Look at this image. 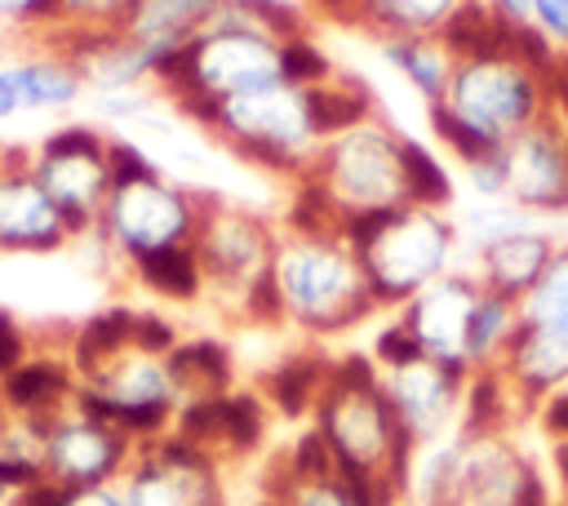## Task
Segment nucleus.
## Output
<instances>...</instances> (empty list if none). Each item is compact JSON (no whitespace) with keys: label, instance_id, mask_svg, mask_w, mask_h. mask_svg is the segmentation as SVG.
I'll use <instances>...</instances> for the list:
<instances>
[{"label":"nucleus","instance_id":"1","mask_svg":"<svg viewBox=\"0 0 568 506\" xmlns=\"http://www.w3.org/2000/svg\"><path fill=\"white\" fill-rule=\"evenodd\" d=\"M555 111V75L528 67L510 44L466 53L439 102L426 107L435 142L457 160L515 142L528 124Z\"/></svg>","mask_w":568,"mask_h":506},{"label":"nucleus","instance_id":"2","mask_svg":"<svg viewBox=\"0 0 568 506\" xmlns=\"http://www.w3.org/2000/svg\"><path fill=\"white\" fill-rule=\"evenodd\" d=\"M271 293L280 328L302 333L306 342L346 337L373 315H382L346 231L280 226L271 257Z\"/></svg>","mask_w":568,"mask_h":506},{"label":"nucleus","instance_id":"3","mask_svg":"<svg viewBox=\"0 0 568 506\" xmlns=\"http://www.w3.org/2000/svg\"><path fill=\"white\" fill-rule=\"evenodd\" d=\"M311 426L333 453V466L346 479L373 484L386 479L408 493L417 444L404 435L386 391L382 368L364 351H346L328 364V382L311 408Z\"/></svg>","mask_w":568,"mask_h":506},{"label":"nucleus","instance_id":"4","mask_svg":"<svg viewBox=\"0 0 568 506\" xmlns=\"http://www.w3.org/2000/svg\"><path fill=\"white\" fill-rule=\"evenodd\" d=\"M200 133H209L217 146L231 151V160L293 186L320 146L328 142V124L320 115V98L306 84L271 80L257 89H244L226 102H213L191 115Z\"/></svg>","mask_w":568,"mask_h":506},{"label":"nucleus","instance_id":"5","mask_svg":"<svg viewBox=\"0 0 568 506\" xmlns=\"http://www.w3.org/2000/svg\"><path fill=\"white\" fill-rule=\"evenodd\" d=\"M280 240V217L222 195L204 191V217L195 235V257L204 275V302L217 306L235 324L280 328L275 293H271V257Z\"/></svg>","mask_w":568,"mask_h":506},{"label":"nucleus","instance_id":"6","mask_svg":"<svg viewBox=\"0 0 568 506\" xmlns=\"http://www.w3.org/2000/svg\"><path fill=\"white\" fill-rule=\"evenodd\" d=\"M204 217V191L173 178L164 164L115 178L98 222L89 226V249L106 271H133L146 257L191 249Z\"/></svg>","mask_w":568,"mask_h":506},{"label":"nucleus","instance_id":"7","mask_svg":"<svg viewBox=\"0 0 568 506\" xmlns=\"http://www.w3.org/2000/svg\"><path fill=\"white\" fill-rule=\"evenodd\" d=\"M404 142L408 133L377 111L355 129L333 133L297 182L324 200V209L337 217L342 231H351L355 222H368L408 204Z\"/></svg>","mask_w":568,"mask_h":506},{"label":"nucleus","instance_id":"8","mask_svg":"<svg viewBox=\"0 0 568 506\" xmlns=\"http://www.w3.org/2000/svg\"><path fill=\"white\" fill-rule=\"evenodd\" d=\"M346 235L386 315L399 311L413 293H422L439 275L462 266V226L448 209L399 204L382 217L355 222Z\"/></svg>","mask_w":568,"mask_h":506},{"label":"nucleus","instance_id":"9","mask_svg":"<svg viewBox=\"0 0 568 506\" xmlns=\"http://www.w3.org/2000/svg\"><path fill=\"white\" fill-rule=\"evenodd\" d=\"M271 80H284V40L262 36L217 13L213 27L195 36L160 71V93L169 107H178L191 120L195 111L226 102L244 89L271 84Z\"/></svg>","mask_w":568,"mask_h":506},{"label":"nucleus","instance_id":"10","mask_svg":"<svg viewBox=\"0 0 568 506\" xmlns=\"http://www.w3.org/2000/svg\"><path fill=\"white\" fill-rule=\"evenodd\" d=\"M75 404L98 413L102 422L120 426L129 439L146 444L173 431V417L182 408V391L169 373V355L151 351H120L115 360L98 364L93 373H80Z\"/></svg>","mask_w":568,"mask_h":506},{"label":"nucleus","instance_id":"11","mask_svg":"<svg viewBox=\"0 0 568 506\" xmlns=\"http://www.w3.org/2000/svg\"><path fill=\"white\" fill-rule=\"evenodd\" d=\"M27 164L49 191V200L67 213L75 235L84 240L115 186L111 129H102L98 120H67L40 133L36 146H27Z\"/></svg>","mask_w":568,"mask_h":506},{"label":"nucleus","instance_id":"12","mask_svg":"<svg viewBox=\"0 0 568 506\" xmlns=\"http://www.w3.org/2000/svg\"><path fill=\"white\" fill-rule=\"evenodd\" d=\"M120 493L129 506H231L226 462L173 431L138 444Z\"/></svg>","mask_w":568,"mask_h":506},{"label":"nucleus","instance_id":"13","mask_svg":"<svg viewBox=\"0 0 568 506\" xmlns=\"http://www.w3.org/2000/svg\"><path fill=\"white\" fill-rule=\"evenodd\" d=\"M133 453H138V439H129L120 426L102 422L80 404L44 422V479L53 488L120 484Z\"/></svg>","mask_w":568,"mask_h":506},{"label":"nucleus","instance_id":"14","mask_svg":"<svg viewBox=\"0 0 568 506\" xmlns=\"http://www.w3.org/2000/svg\"><path fill=\"white\" fill-rule=\"evenodd\" d=\"M546 488V470L519 448V439H510V431H462V453L444 506H528Z\"/></svg>","mask_w":568,"mask_h":506},{"label":"nucleus","instance_id":"15","mask_svg":"<svg viewBox=\"0 0 568 506\" xmlns=\"http://www.w3.org/2000/svg\"><path fill=\"white\" fill-rule=\"evenodd\" d=\"M80 244L67 213L49 200L40 178L27 164V146L0 151V253L49 257Z\"/></svg>","mask_w":568,"mask_h":506},{"label":"nucleus","instance_id":"16","mask_svg":"<svg viewBox=\"0 0 568 506\" xmlns=\"http://www.w3.org/2000/svg\"><path fill=\"white\" fill-rule=\"evenodd\" d=\"M479 280L457 266L448 275H439L435 284H426L422 293H413L399 311H390L404 333L413 337L417 355L422 360H435L462 377H470V364H466V333H470V315H475V302H479Z\"/></svg>","mask_w":568,"mask_h":506},{"label":"nucleus","instance_id":"17","mask_svg":"<svg viewBox=\"0 0 568 506\" xmlns=\"http://www.w3.org/2000/svg\"><path fill=\"white\" fill-rule=\"evenodd\" d=\"M506 200L537 222L568 217V124L559 111L541 115L515 142H506Z\"/></svg>","mask_w":568,"mask_h":506},{"label":"nucleus","instance_id":"18","mask_svg":"<svg viewBox=\"0 0 568 506\" xmlns=\"http://www.w3.org/2000/svg\"><path fill=\"white\" fill-rule=\"evenodd\" d=\"M382 391H386L404 435L417 448L462 431V395H466V377L462 373L413 355V360H404L395 368H382Z\"/></svg>","mask_w":568,"mask_h":506},{"label":"nucleus","instance_id":"19","mask_svg":"<svg viewBox=\"0 0 568 506\" xmlns=\"http://www.w3.org/2000/svg\"><path fill=\"white\" fill-rule=\"evenodd\" d=\"M266 431H271V404L262 399V391L248 386H235L226 395H191L173 417V435L222 462L253 457L266 444Z\"/></svg>","mask_w":568,"mask_h":506},{"label":"nucleus","instance_id":"20","mask_svg":"<svg viewBox=\"0 0 568 506\" xmlns=\"http://www.w3.org/2000/svg\"><path fill=\"white\" fill-rule=\"evenodd\" d=\"M559 235L564 231H555V222H532V226L506 231L497 240H484L475 249H462V266L479 280V289L524 302V293L541 280L546 262L555 257Z\"/></svg>","mask_w":568,"mask_h":506},{"label":"nucleus","instance_id":"21","mask_svg":"<svg viewBox=\"0 0 568 506\" xmlns=\"http://www.w3.org/2000/svg\"><path fill=\"white\" fill-rule=\"evenodd\" d=\"M4 71L18 89L22 115H67L89 98V84H84L75 58L67 49L49 44V40L18 44V53Z\"/></svg>","mask_w":568,"mask_h":506},{"label":"nucleus","instance_id":"22","mask_svg":"<svg viewBox=\"0 0 568 506\" xmlns=\"http://www.w3.org/2000/svg\"><path fill=\"white\" fill-rule=\"evenodd\" d=\"M49 44L67 49L89 84V93H115V89H151L160 84V62L133 44L120 27L115 31H84V36H53Z\"/></svg>","mask_w":568,"mask_h":506},{"label":"nucleus","instance_id":"23","mask_svg":"<svg viewBox=\"0 0 568 506\" xmlns=\"http://www.w3.org/2000/svg\"><path fill=\"white\" fill-rule=\"evenodd\" d=\"M222 9H226V0H133L120 31L133 44H142L164 71L195 36H204L213 27V18Z\"/></svg>","mask_w":568,"mask_h":506},{"label":"nucleus","instance_id":"24","mask_svg":"<svg viewBox=\"0 0 568 506\" xmlns=\"http://www.w3.org/2000/svg\"><path fill=\"white\" fill-rule=\"evenodd\" d=\"M75 391H80V373L67 360V351H31L18 368H9L0 377L4 413L31 417V422H49L62 408H71Z\"/></svg>","mask_w":568,"mask_h":506},{"label":"nucleus","instance_id":"25","mask_svg":"<svg viewBox=\"0 0 568 506\" xmlns=\"http://www.w3.org/2000/svg\"><path fill=\"white\" fill-rule=\"evenodd\" d=\"M501 373L515 386L519 404L532 413L546 395L568 386V328H559V324H519L515 342L501 360Z\"/></svg>","mask_w":568,"mask_h":506},{"label":"nucleus","instance_id":"26","mask_svg":"<svg viewBox=\"0 0 568 506\" xmlns=\"http://www.w3.org/2000/svg\"><path fill=\"white\" fill-rule=\"evenodd\" d=\"M328 364H333V355L315 351V342H311L302 351H288L280 364H271L262 373L257 391L271 404V413L288 417V422H297V417L311 422V408H315V399H320V391L328 382Z\"/></svg>","mask_w":568,"mask_h":506},{"label":"nucleus","instance_id":"27","mask_svg":"<svg viewBox=\"0 0 568 506\" xmlns=\"http://www.w3.org/2000/svg\"><path fill=\"white\" fill-rule=\"evenodd\" d=\"M377 53L426 107L444 98L457 67V53L444 44V36H386L377 40Z\"/></svg>","mask_w":568,"mask_h":506},{"label":"nucleus","instance_id":"28","mask_svg":"<svg viewBox=\"0 0 568 506\" xmlns=\"http://www.w3.org/2000/svg\"><path fill=\"white\" fill-rule=\"evenodd\" d=\"M169 373L182 391V399L191 395H226L235 391V351L231 342L213 337V333H182V342L169 351Z\"/></svg>","mask_w":568,"mask_h":506},{"label":"nucleus","instance_id":"29","mask_svg":"<svg viewBox=\"0 0 568 506\" xmlns=\"http://www.w3.org/2000/svg\"><path fill=\"white\" fill-rule=\"evenodd\" d=\"M462 0H351V27H364L373 40L386 36H439Z\"/></svg>","mask_w":568,"mask_h":506},{"label":"nucleus","instance_id":"30","mask_svg":"<svg viewBox=\"0 0 568 506\" xmlns=\"http://www.w3.org/2000/svg\"><path fill=\"white\" fill-rule=\"evenodd\" d=\"M133 320H138V306H129V302H111V306L84 315L62 342L67 360L75 364V373H93L98 364H106L120 351H129L133 346Z\"/></svg>","mask_w":568,"mask_h":506},{"label":"nucleus","instance_id":"31","mask_svg":"<svg viewBox=\"0 0 568 506\" xmlns=\"http://www.w3.org/2000/svg\"><path fill=\"white\" fill-rule=\"evenodd\" d=\"M515 328H519V302L484 289L479 302H475V315H470V333H466L470 373L501 368V360H506V351L515 342Z\"/></svg>","mask_w":568,"mask_h":506},{"label":"nucleus","instance_id":"32","mask_svg":"<svg viewBox=\"0 0 568 506\" xmlns=\"http://www.w3.org/2000/svg\"><path fill=\"white\" fill-rule=\"evenodd\" d=\"M129 280L169 302V306H195L204 302V275H200V257H195V244L191 249H173V253H160V257H146L129 271Z\"/></svg>","mask_w":568,"mask_h":506},{"label":"nucleus","instance_id":"33","mask_svg":"<svg viewBox=\"0 0 568 506\" xmlns=\"http://www.w3.org/2000/svg\"><path fill=\"white\" fill-rule=\"evenodd\" d=\"M528 413L515 395V386L506 382L501 368H484L466 377V395H462V431L470 435H488V431H510V422Z\"/></svg>","mask_w":568,"mask_h":506},{"label":"nucleus","instance_id":"34","mask_svg":"<svg viewBox=\"0 0 568 506\" xmlns=\"http://www.w3.org/2000/svg\"><path fill=\"white\" fill-rule=\"evenodd\" d=\"M0 479L9 493L44 484V422L4 417V426H0Z\"/></svg>","mask_w":568,"mask_h":506},{"label":"nucleus","instance_id":"35","mask_svg":"<svg viewBox=\"0 0 568 506\" xmlns=\"http://www.w3.org/2000/svg\"><path fill=\"white\" fill-rule=\"evenodd\" d=\"M404 173H408V204H426V209H448L457 204V178L453 169L444 164V155L422 142V138H408L404 142Z\"/></svg>","mask_w":568,"mask_h":506},{"label":"nucleus","instance_id":"36","mask_svg":"<svg viewBox=\"0 0 568 506\" xmlns=\"http://www.w3.org/2000/svg\"><path fill=\"white\" fill-rule=\"evenodd\" d=\"M266 497L280 506H368V493L359 479H346L342 470L315 475V479H280L266 475Z\"/></svg>","mask_w":568,"mask_h":506},{"label":"nucleus","instance_id":"37","mask_svg":"<svg viewBox=\"0 0 568 506\" xmlns=\"http://www.w3.org/2000/svg\"><path fill=\"white\" fill-rule=\"evenodd\" d=\"M519 324H559V328H568V235H559V249L546 262L541 280L524 293Z\"/></svg>","mask_w":568,"mask_h":506},{"label":"nucleus","instance_id":"38","mask_svg":"<svg viewBox=\"0 0 568 506\" xmlns=\"http://www.w3.org/2000/svg\"><path fill=\"white\" fill-rule=\"evenodd\" d=\"M439 36H444V44H448L457 58L506 44V27L497 22V13H493L484 0H462L457 13L448 18V27H444Z\"/></svg>","mask_w":568,"mask_h":506},{"label":"nucleus","instance_id":"39","mask_svg":"<svg viewBox=\"0 0 568 506\" xmlns=\"http://www.w3.org/2000/svg\"><path fill=\"white\" fill-rule=\"evenodd\" d=\"M89 107H93V120L102 124V129H138V124H146L151 115H160V107H169L164 102V93H160V84H151V89H115V93H89Z\"/></svg>","mask_w":568,"mask_h":506},{"label":"nucleus","instance_id":"40","mask_svg":"<svg viewBox=\"0 0 568 506\" xmlns=\"http://www.w3.org/2000/svg\"><path fill=\"white\" fill-rule=\"evenodd\" d=\"M133 0H58L53 36H84V31H115L129 18ZM49 36V40H53Z\"/></svg>","mask_w":568,"mask_h":506},{"label":"nucleus","instance_id":"41","mask_svg":"<svg viewBox=\"0 0 568 506\" xmlns=\"http://www.w3.org/2000/svg\"><path fill=\"white\" fill-rule=\"evenodd\" d=\"M328 470H337L333 466V453H328V444L320 439V431L306 422L297 435H293V444L271 462V475H280V479H315V475H328Z\"/></svg>","mask_w":568,"mask_h":506},{"label":"nucleus","instance_id":"42","mask_svg":"<svg viewBox=\"0 0 568 506\" xmlns=\"http://www.w3.org/2000/svg\"><path fill=\"white\" fill-rule=\"evenodd\" d=\"M337 71H342V67L328 58V49H324L311 31H302V36H293V40H284V80L315 89V84L333 80Z\"/></svg>","mask_w":568,"mask_h":506},{"label":"nucleus","instance_id":"43","mask_svg":"<svg viewBox=\"0 0 568 506\" xmlns=\"http://www.w3.org/2000/svg\"><path fill=\"white\" fill-rule=\"evenodd\" d=\"M58 0H0V31H9L18 44H40L53 36Z\"/></svg>","mask_w":568,"mask_h":506},{"label":"nucleus","instance_id":"44","mask_svg":"<svg viewBox=\"0 0 568 506\" xmlns=\"http://www.w3.org/2000/svg\"><path fill=\"white\" fill-rule=\"evenodd\" d=\"M457 173H462V186L475 200H506V146L457 160Z\"/></svg>","mask_w":568,"mask_h":506},{"label":"nucleus","instance_id":"45","mask_svg":"<svg viewBox=\"0 0 568 506\" xmlns=\"http://www.w3.org/2000/svg\"><path fill=\"white\" fill-rule=\"evenodd\" d=\"M178 342H182V328L173 324V315H164L160 306H138V320H133V346L138 351L169 355Z\"/></svg>","mask_w":568,"mask_h":506},{"label":"nucleus","instance_id":"46","mask_svg":"<svg viewBox=\"0 0 568 506\" xmlns=\"http://www.w3.org/2000/svg\"><path fill=\"white\" fill-rule=\"evenodd\" d=\"M368 355H373V364H377V368H395V364L413 360V355H417V346H413V337L404 333V324L390 315V320H386V324L373 333Z\"/></svg>","mask_w":568,"mask_h":506},{"label":"nucleus","instance_id":"47","mask_svg":"<svg viewBox=\"0 0 568 506\" xmlns=\"http://www.w3.org/2000/svg\"><path fill=\"white\" fill-rule=\"evenodd\" d=\"M36 351V342H31V328L9 311V306H0V377L9 373V368H18L27 355Z\"/></svg>","mask_w":568,"mask_h":506},{"label":"nucleus","instance_id":"48","mask_svg":"<svg viewBox=\"0 0 568 506\" xmlns=\"http://www.w3.org/2000/svg\"><path fill=\"white\" fill-rule=\"evenodd\" d=\"M532 27L555 44L559 58H568V0H532Z\"/></svg>","mask_w":568,"mask_h":506},{"label":"nucleus","instance_id":"49","mask_svg":"<svg viewBox=\"0 0 568 506\" xmlns=\"http://www.w3.org/2000/svg\"><path fill=\"white\" fill-rule=\"evenodd\" d=\"M532 422H537V431H541L550 444H564V439H568V386L555 391V395H546V399L532 408Z\"/></svg>","mask_w":568,"mask_h":506},{"label":"nucleus","instance_id":"50","mask_svg":"<svg viewBox=\"0 0 568 506\" xmlns=\"http://www.w3.org/2000/svg\"><path fill=\"white\" fill-rule=\"evenodd\" d=\"M58 506H129L120 484H102V488H62Z\"/></svg>","mask_w":568,"mask_h":506},{"label":"nucleus","instance_id":"51","mask_svg":"<svg viewBox=\"0 0 568 506\" xmlns=\"http://www.w3.org/2000/svg\"><path fill=\"white\" fill-rule=\"evenodd\" d=\"M493 13H497V22L506 27V31H515V27H532V0H484Z\"/></svg>","mask_w":568,"mask_h":506},{"label":"nucleus","instance_id":"52","mask_svg":"<svg viewBox=\"0 0 568 506\" xmlns=\"http://www.w3.org/2000/svg\"><path fill=\"white\" fill-rule=\"evenodd\" d=\"M58 497H62V488H53V484L44 479V484H36V488L13 493V497H9V506H58Z\"/></svg>","mask_w":568,"mask_h":506},{"label":"nucleus","instance_id":"53","mask_svg":"<svg viewBox=\"0 0 568 506\" xmlns=\"http://www.w3.org/2000/svg\"><path fill=\"white\" fill-rule=\"evenodd\" d=\"M22 115V102H18V89H13V80H9V71H0V124H9V120H18Z\"/></svg>","mask_w":568,"mask_h":506},{"label":"nucleus","instance_id":"54","mask_svg":"<svg viewBox=\"0 0 568 506\" xmlns=\"http://www.w3.org/2000/svg\"><path fill=\"white\" fill-rule=\"evenodd\" d=\"M550 470H555L559 488L568 493V439H564V444H550Z\"/></svg>","mask_w":568,"mask_h":506},{"label":"nucleus","instance_id":"55","mask_svg":"<svg viewBox=\"0 0 568 506\" xmlns=\"http://www.w3.org/2000/svg\"><path fill=\"white\" fill-rule=\"evenodd\" d=\"M555 111H559V120L568 124V58L559 62V75H555Z\"/></svg>","mask_w":568,"mask_h":506},{"label":"nucleus","instance_id":"56","mask_svg":"<svg viewBox=\"0 0 568 506\" xmlns=\"http://www.w3.org/2000/svg\"><path fill=\"white\" fill-rule=\"evenodd\" d=\"M13 53H18V40H13L9 31H0V71L13 62Z\"/></svg>","mask_w":568,"mask_h":506},{"label":"nucleus","instance_id":"57","mask_svg":"<svg viewBox=\"0 0 568 506\" xmlns=\"http://www.w3.org/2000/svg\"><path fill=\"white\" fill-rule=\"evenodd\" d=\"M253 506H280V502H275V497H266V493H262V497H257V502H253Z\"/></svg>","mask_w":568,"mask_h":506},{"label":"nucleus","instance_id":"58","mask_svg":"<svg viewBox=\"0 0 568 506\" xmlns=\"http://www.w3.org/2000/svg\"><path fill=\"white\" fill-rule=\"evenodd\" d=\"M4 417H9V413H4V399H0V426H4Z\"/></svg>","mask_w":568,"mask_h":506},{"label":"nucleus","instance_id":"59","mask_svg":"<svg viewBox=\"0 0 568 506\" xmlns=\"http://www.w3.org/2000/svg\"><path fill=\"white\" fill-rule=\"evenodd\" d=\"M555 506H568V493H564V497H559V502H555Z\"/></svg>","mask_w":568,"mask_h":506},{"label":"nucleus","instance_id":"60","mask_svg":"<svg viewBox=\"0 0 568 506\" xmlns=\"http://www.w3.org/2000/svg\"><path fill=\"white\" fill-rule=\"evenodd\" d=\"M0 151H4V146H0Z\"/></svg>","mask_w":568,"mask_h":506}]
</instances>
